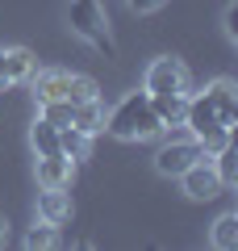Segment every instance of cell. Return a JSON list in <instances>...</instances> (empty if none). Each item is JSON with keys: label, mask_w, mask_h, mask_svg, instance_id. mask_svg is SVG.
Returning a JSON list of instances; mask_svg holds the SVG:
<instances>
[{"label": "cell", "mask_w": 238, "mask_h": 251, "mask_svg": "<svg viewBox=\"0 0 238 251\" xmlns=\"http://www.w3.org/2000/svg\"><path fill=\"white\" fill-rule=\"evenodd\" d=\"M59 151L67 155V159H88L92 155V134L75 130V126H63L59 130Z\"/></svg>", "instance_id": "obj_14"}, {"label": "cell", "mask_w": 238, "mask_h": 251, "mask_svg": "<svg viewBox=\"0 0 238 251\" xmlns=\"http://www.w3.org/2000/svg\"><path fill=\"white\" fill-rule=\"evenodd\" d=\"M238 122V84L234 80H213L205 92H188L184 126L192 138H205L213 130H234Z\"/></svg>", "instance_id": "obj_1"}, {"label": "cell", "mask_w": 238, "mask_h": 251, "mask_svg": "<svg viewBox=\"0 0 238 251\" xmlns=\"http://www.w3.org/2000/svg\"><path fill=\"white\" fill-rule=\"evenodd\" d=\"M71 126L96 138L100 130H105V105H100V97H96V100H79L75 113H71Z\"/></svg>", "instance_id": "obj_12"}, {"label": "cell", "mask_w": 238, "mask_h": 251, "mask_svg": "<svg viewBox=\"0 0 238 251\" xmlns=\"http://www.w3.org/2000/svg\"><path fill=\"white\" fill-rule=\"evenodd\" d=\"M25 84L34 88V100H38V105H50V100H67L71 72H63V67H46V72H34Z\"/></svg>", "instance_id": "obj_8"}, {"label": "cell", "mask_w": 238, "mask_h": 251, "mask_svg": "<svg viewBox=\"0 0 238 251\" xmlns=\"http://www.w3.org/2000/svg\"><path fill=\"white\" fill-rule=\"evenodd\" d=\"M209 243L217 251H234L238 247V214H221L213 222V230H209Z\"/></svg>", "instance_id": "obj_15"}, {"label": "cell", "mask_w": 238, "mask_h": 251, "mask_svg": "<svg viewBox=\"0 0 238 251\" xmlns=\"http://www.w3.org/2000/svg\"><path fill=\"white\" fill-rule=\"evenodd\" d=\"M226 38L238 42V4H226Z\"/></svg>", "instance_id": "obj_22"}, {"label": "cell", "mask_w": 238, "mask_h": 251, "mask_svg": "<svg viewBox=\"0 0 238 251\" xmlns=\"http://www.w3.org/2000/svg\"><path fill=\"white\" fill-rule=\"evenodd\" d=\"M34 54L25 46H9V50H0V92L13 88V84H25L34 75Z\"/></svg>", "instance_id": "obj_7"}, {"label": "cell", "mask_w": 238, "mask_h": 251, "mask_svg": "<svg viewBox=\"0 0 238 251\" xmlns=\"http://www.w3.org/2000/svg\"><path fill=\"white\" fill-rule=\"evenodd\" d=\"M29 147L34 155H59V126H50L46 117H38L29 126Z\"/></svg>", "instance_id": "obj_13"}, {"label": "cell", "mask_w": 238, "mask_h": 251, "mask_svg": "<svg viewBox=\"0 0 238 251\" xmlns=\"http://www.w3.org/2000/svg\"><path fill=\"white\" fill-rule=\"evenodd\" d=\"M67 25L75 38H84L88 46L105 50L109 59L117 54V42H113V29H109V9L100 0H71L67 4Z\"/></svg>", "instance_id": "obj_3"}, {"label": "cell", "mask_w": 238, "mask_h": 251, "mask_svg": "<svg viewBox=\"0 0 238 251\" xmlns=\"http://www.w3.org/2000/svg\"><path fill=\"white\" fill-rule=\"evenodd\" d=\"M38 218L50 222V226L71 222V193L67 188H42L38 193Z\"/></svg>", "instance_id": "obj_10"}, {"label": "cell", "mask_w": 238, "mask_h": 251, "mask_svg": "<svg viewBox=\"0 0 238 251\" xmlns=\"http://www.w3.org/2000/svg\"><path fill=\"white\" fill-rule=\"evenodd\" d=\"M130 4V13H138V17H146V13H159L167 0H125Z\"/></svg>", "instance_id": "obj_21"}, {"label": "cell", "mask_w": 238, "mask_h": 251, "mask_svg": "<svg viewBox=\"0 0 238 251\" xmlns=\"http://www.w3.org/2000/svg\"><path fill=\"white\" fill-rule=\"evenodd\" d=\"M96 97H100V88H96L92 75H71V84H67V100H71V105H79V100H96Z\"/></svg>", "instance_id": "obj_18"}, {"label": "cell", "mask_w": 238, "mask_h": 251, "mask_svg": "<svg viewBox=\"0 0 238 251\" xmlns=\"http://www.w3.org/2000/svg\"><path fill=\"white\" fill-rule=\"evenodd\" d=\"M25 247H29V251H50V247H59V226H50V222L38 218V222L25 230Z\"/></svg>", "instance_id": "obj_17"}, {"label": "cell", "mask_w": 238, "mask_h": 251, "mask_svg": "<svg viewBox=\"0 0 238 251\" xmlns=\"http://www.w3.org/2000/svg\"><path fill=\"white\" fill-rule=\"evenodd\" d=\"M209 163H213V172H217L221 188H234V184H238V155H234V143L221 147L217 155H209Z\"/></svg>", "instance_id": "obj_16"}, {"label": "cell", "mask_w": 238, "mask_h": 251, "mask_svg": "<svg viewBox=\"0 0 238 251\" xmlns=\"http://www.w3.org/2000/svg\"><path fill=\"white\" fill-rule=\"evenodd\" d=\"M105 134H113L117 143H146V138L163 134L155 109H150V92H125L113 109L105 113Z\"/></svg>", "instance_id": "obj_2"}, {"label": "cell", "mask_w": 238, "mask_h": 251, "mask_svg": "<svg viewBox=\"0 0 238 251\" xmlns=\"http://www.w3.org/2000/svg\"><path fill=\"white\" fill-rule=\"evenodd\" d=\"M75 180V159L67 155H38V184L42 188H71Z\"/></svg>", "instance_id": "obj_9"}, {"label": "cell", "mask_w": 238, "mask_h": 251, "mask_svg": "<svg viewBox=\"0 0 238 251\" xmlns=\"http://www.w3.org/2000/svg\"><path fill=\"white\" fill-rule=\"evenodd\" d=\"M180 180H184V193H188L192 201H213V197L221 193V180H217V172H213V163L205 159V155H201L188 172H180Z\"/></svg>", "instance_id": "obj_6"}, {"label": "cell", "mask_w": 238, "mask_h": 251, "mask_svg": "<svg viewBox=\"0 0 238 251\" xmlns=\"http://www.w3.org/2000/svg\"><path fill=\"white\" fill-rule=\"evenodd\" d=\"M38 109H42V117L50 126H59V130H63V126H71V113H75L71 100H50V105H38Z\"/></svg>", "instance_id": "obj_19"}, {"label": "cell", "mask_w": 238, "mask_h": 251, "mask_svg": "<svg viewBox=\"0 0 238 251\" xmlns=\"http://www.w3.org/2000/svg\"><path fill=\"white\" fill-rule=\"evenodd\" d=\"M234 143V130H213V134H205V138H196V147H201V155L209 159V155H217L221 147H230Z\"/></svg>", "instance_id": "obj_20"}, {"label": "cell", "mask_w": 238, "mask_h": 251, "mask_svg": "<svg viewBox=\"0 0 238 251\" xmlns=\"http://www.w3.org/2000/svg\"><path fill=\"white\" fill-rule=\"evenodd\" d=\"M150 109H155L159 126H184V109H188V92H159L150 97Z\"/></svg>", "instance_id": "obj_11"}, {"label": "cell", "mask_w": 238, "mask_h": 251, "mask_svg": "<svg viewBox=\"0 0 238 251\" xmlns=\"http://www.w3.org/2000/svg\"><path fill=\"white\" fill-rule=\"evenodd\" d=\"M4 243H9V218L0 214V247H4Z\"/></svg>", "instance_id": "obj_23"}, {"label": "cell", "mask_w": 238, "mask_h": 251, "mask_svg": "<svg viewBox=\"0 0 238 251\" xmlns=\"http://www.w3.org/2000/svg\"><path fill=\"white\" fill-rule=\"evenodd\" d=\"M201 159V147H196V138H171V143H163L155 151V172L159 176H180V172H188L192 163Z\"/></svg>", "instance_id": "obj_5"}, {"label": "cell", "mask_w": 238, "mask_h": 251, "mask_svg": "<svg viewBox=\"0 0 238 251\" xmlns=\"http://www.w3.org/2000/svg\"><path fill=\"white\" fill-rule=\"evenodd\" d=\"M142 88H146L150 97H159V92H188V67L180 59H171V54H163V59H155L146 67Z\"/></svg>", "instance_id": "obj_4"}]
</instances>
